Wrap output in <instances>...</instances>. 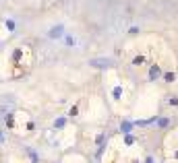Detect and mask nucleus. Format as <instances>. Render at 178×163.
<instances>
[{"label": "nucleus", "instance_id": "f03ea898", "mask_svg": "<svg viewBox=\"0 0 178 163\" xmlns=\"http://www.w3.org/2000/svg\"><path fill=\"white\" fill-rule=\"evenodd\" d=\"M62 35V27L58 25V27H54V29H50V37H60Z\"/></svg>", "mask_w": 178, "mask_h": 163}, {"label": "nucleus", "instance_id": "f257e3e1", "mask_svg": "<svg viewBox=\"0 0 178 163\" xmlns=\"http://www.w3.org/2000/svg\"><path fill=\"white\" fill-rule=\"evenodd\" d=\"M89 64L95 66V68H108V66H112V60H108V58H97V60H91Z\"/></svg>", "mask_w": 178, "mask_h": 163}]
</instances>
